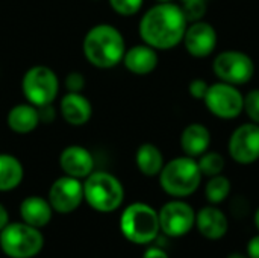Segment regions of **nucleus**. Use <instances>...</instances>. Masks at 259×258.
I'll list each match as a JSON object with an SVG mask.
<instances>
[{"label":"nucleus","mask_w":259,"mask_h":258,"mask_svg":"<svg viewBox=\"0 0 259 258\" xmlns=\"http://www.w3.org/2000/svg\"><path fill=\"white\" fill-rule=\"evenodd\" d=\"M188 20L179 5L159 2L152 6L140 21V36L156 50H167L178 46L185 35Z\"/></svg>","instance_id":"1"},{"label":"nucleus","mask_w":259,"mask_h":258,"mask_svg":"<svg viewBox=\"0 0 259 258\" xmlns=\"http://www.w3.org/2000/svg\"><path fill=\"white\" fill-rule=\"evenodd\" d=\"M83 55L88 62L99 68H112L123 61L126 44L121 32L112 24H97L83 38Z\"/></svg>","instance_id":"2"},{"label":"nucleus","mask_w":259,"mask_h":258,"mask_svg":"<svg viewBox=\"0 0 259 258\" xmlns=\"http://www.w3.org/2000/svg\"><path fill=\"white\" fill-rule=\"evenodd\" d=\"M202 176L197 160L185 155L164 164L159 173V184L167 195L187 198L199 189Z\"/></svg>","instance_id":"3"},{"label":"nucleus","mask_w":259,"mask_h":258,"mask_svg":"<svg viewBox=\"0 0 259 258\" xmlns=\"http://www.w3.org/2000/svg\"><path fill=\"white\" fill-rule=\"evenodd\" d=\"M120 230L129 242L147 245L153 242L161 231L158 213L147 204L135 202L123 211Z\"/></svg>","instance_id":"4"},{"label":"nucleus","mask_w":259,"mask_h":258,"mask_svg":"<svg viewBox=\"0 0 259 258\" xmlns=\"http://www.w3.org/2000/svg\"><path fill=\"white\" fill-rule=\"evenodd\" d=\"M83 198L90 207L100 213L115 211L123 199L124 189L121 182L108 172H93L83 184Z\"/></svg>","instance_id":"5"},{"label":"nucleus","mask_w":259,"mask_h":258,"mask_svg":"<svg viewBox=\"0 0 259 258\" xmlns=\"http://www.w3.org/2000/svg\"><path fill=\"white\" fill-rule=\"evenodd\" d=\"M44 240L38 228L27 224H8L0 231V246L12 258H30L42 249Z\"/></svg>","instance_id":"6"},{"label":"nucleus","mask_w":259,"mask_h":258,"mask_svg":"<svg viewBox=\"0 0 259 258\" xmlns=\"http://www.w3.org/2000/svg\"><path fill=\"white\" fill-rule=\"evenodd\" d=\"M24 97L33 106L50 105L59 91V81L56 73L46 65H35L29 68L21 81Z\"/></svg>","instance_id":"7"},{"label":"nucleus","mask_w":259,"mask_h":258,"mask_svg":"<svg viewBox=\"0 0 259 258\" xmlns=\"http://www.w3.org/2000/svg\"><path fill=\"white\" fill-rule=\"evenodd\" d=\"M215 76L231 85H244L255 75V64L249 55L240 50H225L214 58Z\"/></svg>","instance_id":"8"},{"label":"nucleus","mask_w":259,"mask_h":258,"mask_svg":"<svg viewBox=\"0 0 259 258\" xmlns=\"http://www.w3.org/2000/svg\"><path fill=\"white\" fill-rule=\"evenodd\" d=\"M203 102L211 114L225 120L238 117L244 109V96L241 91L235 85L222 81L209 85Z\"/></svg>","instance_id":"9"},{"label":"nucleus","mask_w":259,"mask_h":258,"mask_svg":"<svg viewBox=\"0 0 259 258\" xmlns=\"http://www.w3.org/2000/svg\"><path fill=\"white\" fill-rule=\"evenodd\" d=\"M159 228L168 237H182L196 225V213L184 201L167 202L158 213Z\"/></svg>","instance_id":"10"},{"label":"nucleus","mask_w":259,"mask_h":258,"mask_svg":"<svg viewBox=\"0 0 259 258\" xmlns=\"http://www.w3.org/2000/svg\"><path fill=\"white\" fill-rule=\"evenodd\" d=\"M229 155L238 164H252L259 160V125L246 123L238 126L229 138Z\"/></svg>","instance_id":"11"},{"label":"nucleus","mask_w":259,"mask_h":258,"mask_svg":"<svg viewBox=\"0 0 259 258\" xmlns=\"http://www.w3.org/2000/svg\"><path fill=\"white\" fill-rule=\"evenodd\" d=\"M83 201V184L73 176L58 178L49 190V202L58 213L74 211Z\"/></svg>","instance_id":"12"},{"label":"nucleus","mask_w":259,"mask_h":258,"mask_svg":"<svg viewBox=\"0 0 259 258\" xmlns=\"http://www.w3.org/2000/svg\"><path fill=\"white\" fill-rule=\"evenodd\" d=\"M182 41L191 56L206 58L214 52L217 46V32L212 24L199 20L187 27Z\"/></svg>","instance_id":"13"},{"label":"nucleus","mask_w":259,"mask_h":258,"mask_svg":"<svg viewBox=\"0 0 259 258\" xmlns=\"http://www.w3.org/2000/svg\"><path fill=\"white\" fill-rule=\"evenodd\" d=\"M59 166L65 175L73 178H87L94 172V158L83 146H67L59 155Z\"/></svg>","instance_id":"14"},{"label":"nucleus","mask_w":259,"mask_h":258,"mask_svg":"<svg viewBox=\"0 0 259 258\" xmlns=\"http://www.w3.org/2000/svg\"><path fill=\"white\" fill-rule=\"evenodd\" d=\"M196 227L199 233L208 240H220L228 233V217L226 214L214 207H203L199 213H196Z\"/></svg>","instance_id":"15"},{"label":"nucleus","mask_w":259,"mask_h":258,"mask_svg":"<svg viewBox=\"0 0 259 258\" xmlns=\"http://www.w3.org/2000/svg\"><path fill=\"white\" fill-rule=\"evenodd\" d=\"M158 61L159 58H158L156 49L144 43V44H138V46L127 49L124 52L121 62L131 73L144 76V75L152 73L156 68Z\"/></svg>","instance_id":"16"},{"label":"nucleus","mask_w":259,"mask_h":258,"mask_svg":"<svg viewBox=\"0 0 259 258\" xmlns=\"http://www.w3.org/2000/svg\"><path fill=\"white\" fill-rule=\"evenodd\" d=\"M61 114L68 125L83 126L91 119L93 106L83 94L68 91L61 99Z\"/></svg>","instance_id":"17"},{"label":"nucleus","mask_w":259,"mask_h":258,"mask_svg":"<svg viewBox=\"0 0 259 258\" xmlns=\"http://www.w3.org/2000/svg\"><path fill=\"white\" fill-rule=\"evenodd\" d=\"M211 146V132L202 123L188 125L181 135V148L185 155L197 158L203 155Z\"/></svg>","instance_id":"18"},{"label":"nucleus","mask_w":259,"mask_h":258,"mask_svg":"<svg viewBox=\"0 0 259 258\" xmlns=\"http://www.w3.org/2000/svg\"><path fill=\"white\" fill-rule=\"evenodd\" d=\"M52 210L53 208L50 202L39 196H29L20 205V214L23 222L35 228H42L50 222Z\"/></svg>","instance_id":"19"},{"label":"nucleus","mask_w":259,"mask_h":258,"mask_svg":"<svg viewBox=\"0 0 259 258\" xmlns=\"http://www.w3.org/2000/svg\"><path fill=\"white\" fill-rule=\"evenodd\" d=\"M6 123L11 131L17 134H29L41 123L38 108L32 103H20L9 109Z\"/></svg>","instance_id":"20"},{"label":"nucleus","mask_w":259,"mask_h":258,"mask_svg":"<svg viewBox=\"0 0 259 258\" xmlns=\"http://www.w3.org/2000/svg\"><path fill=\"white\" fill-rule=\"evenodd\" d=\"M137 167L146 176H156L164 167V157L158 146L152 143H144L138 148L135 154Z\"/></svg>","instance_id":"21"},{"label":"nucleus","mask_w":259,"mask_h":258,"mask_svg":"<svg viewBox=\"0 0 259 258\" xmlns=\"http://www.w3.org/2000/svg\"><path fill=\"white\" fill-rule=\"evenodd\" d=\"M23 166L14 155L0 154V192H9L23 181Z\"/></svg>","instance_id":"22"},{"label":"nucleus","mask_w":259,"mask_h":258,"mask_svg":"<svg viewBox=\"0 0 259 258\" xmlns=\"http://www.w3.org/2000/svg\"><path fill=\"white\" fill-rule=\"evenodd\" d=\"M231 193V181L223 175L211 176L206 187H205V196L211 205L222 204Z\"/></svg>","instance_id":"23"},{"label":"nucleus","mask_w":259,"mask_h":258,"mask_svg":"<svg viewBox=\"0 0 259 258\" xmlns=\"http://www.w3.org/2000/svg\"><path fill=\"white\" fill-rule=\"evenodd\" d=\"M199 169L202 172V175L205 176H215V175H222V172L225 170L226 161L225 157L219 152H205L203 155L199 157Z\"/></svg>","instance_id":"24"},{"label":"nucleus","mask_w":259,"mask_h":258,"mask_svg":"<svg viewBox=\"0 0 259 258\" xmlns=\"http://www.w3.org/2000/svg\"><path fill=\"white\" fill-rule=\"evenodd\" d=\"M143 2L144 0H109V5L118 15L131 17L141 9Z\"/></svg>","instance_id":"25"},{"label":"nucleus","mask_w":259,"mask_h":258,"mask_svg":"<svg viewBox=\"0 0 259 258\" xmlns=\"http://www.w3.org/2000/svg\"><path fill=\"white\" fill-rule=\"evenodd\" d=\"M249 119L259 125V90H252L244 96V109Z\"/></svg>","instance_id":"26"},{"label":"nucleus","mask_w":259,"mask_h":258,"mask_svg":"<svg viewBox=\"0 0 259 258\" xmlns=\"http://www.w3.org/2000/svg\"><path fill=\"white\" fill-rule=\"evenodd\" d=\"M182 11L188 21L194 23L202 20L206 12V2H193V3H182Z\"/></svg>","instance_id":"27"},{"label":"nucleus","mask_w":259,"mask_h":258,"mask_svg":"<svg viewBox=\"0 0 259 258\" xmlns=\"http://www.w3.org/2000/svg\"><path fill=\"white\" fill-rule=\"evenodd\" d=\"M208 88H209V84L205 81V79H193L188 85V91L190 94L197 99V100H203L206 93H208Z\"/></svg>","instance_id":"28"},{"label":"nucleus","mask_w":259,"mask_h":258,"mask_svg":"<svg viewBox=\"0 0 259 258\" xmlns=\"http://www.w3.org/2000/svg\"><path fill=\"white\" fill-rule=\"evenodd\" d=\"M85 85V79L79 71H73L67 76L65 79V87L68 88V91H74V93H80V90Z\"/></svg>","instance_id":"29"},{"label":"nucleus","mask_w":259,"mask_h":258,"mask_svg":"<svg viewBox=\"0 0 259 258\" xmlns=\"http://www.w3.org/2000/svg\"><path fill=\"white\" fill-rule=\"evenodd\" d=\"M38 114H39V122L41 123H52L55 120V109L50 105L38 106Z\"/></svg>","instance_id":"30"},{"label":"nucleus","mask_w":259,"mask_h":258,"mask_svg":"<svg viewBox=\"0 0 259 258\" xmlns=\"http://www.w3.org/2000/svg\"><path fill=\"white\" fill-rule=\"evenodd\" d=\"M247 257L259 258V234L247 243Z\"/></svg>","instance_id":"31"},{"label":"nucleus","mask_w":259,"mask_h":258,"mask_svg":"<svg viewBox=\"0 0 259 258\" xmlns=\"http://www.w3.org/2000/svg\"><path fill=\"white\" fill-rule=\"evenodd\" d=\"M143 258H168L167 252L159 248H150L144 252Z\"/></svg>","instance_id":"32"},{"label":"nucleus","mask_w":259,"mask_h":258,"mask_svg":"<svg viewBox=\"0 0 259 258\" xmlns=\"http://www.w3.org/2000/svg\"><path fill=\"white\" fill-rule=\"evenodd\" d=\"M9 224V216H8V211L6 208L0 204V231L6 228V225Z\"/></svg>","instance_id":"33"},{"label":"nucleus","mask_w":259,"mask_h":258,"mask_svg":"<svg viewBox=\"0 0 259 258\" xmlns=\"http://www.w3.org/2000/svg\"><path fill=\"white\" fill-rule=\"evenodd\" d=\"M228 258H249V257H247V255H244V254H240V252H234V254L228 255Z\"/></svg>","instance_id":"34"},{"label":"nucleus","mask_w":259,"mask_h":258,"mask_svg":"<svg viewBox=\"0 0 259 258\" xmlns=\"http://www.w3.org/2000/svg\"><path fill=\"white\" fill-rule=\"evenodd\" d=\"M255 227H256V230L259 231V208L256 210V213H255Z\"/></svg>","instance_id":"35"},{"label":"nucleus","mask_w":259,"mask_h":258,"mask_svg":"<svg viewBox=\"0 0 259 258\" xmlns=\"http://www.w3.org/2000/svg\"><path fill=\"white\" fill-rule=\"evenodd\" d=\"M193 2H206V0H182V3H193Z\"/></svg>","instance_id":"36"},{"label":"nucleus","mask_w":259,"mask_h":258,"mask_svg":"<svg viewBox=\"0 0 259 258\" xmlns=\"http://www.w3.org/2000/svg\"><path fill=\"white\" fill-rule=\"evenodd\" d=\"M158 2H171V0H158Z\"/></svg>","instance_id":"37"}]
</instances>
